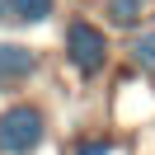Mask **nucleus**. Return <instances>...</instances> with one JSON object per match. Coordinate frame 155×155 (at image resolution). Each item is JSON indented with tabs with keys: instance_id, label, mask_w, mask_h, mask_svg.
Wrapping results in <instances>:
<instances>
[{
	"instance_id": "nucleus-1",
	"label": "nucleus",
	"mask_w": 155,
	"mask_h": 155,
	"mask_svg": "<svg viewBox=\"0 0 155 155\" xmlns=\"http://www.w3.org/2000/svg\"><path fill=\"white\" fill-rule=\"evenodd\" d=\"M66 61H71V71L80 80L104 75V66H108V33L94 19H85V14L71 19L66 24Z\"/></svg>"
},
{
	"instance_id": "nucleus-2",
	"label": "nucleus",
	"mask_w": 155,
	"mask_h": 155,
	"mask_svg": "<svg viewBox=\"0 0 155 155\" xmlns=\"http://www.w3.org/2000/svg\"><path fill=\"white\" fill-rule=\"evenodd\" d=\"M47 141V113L38 104H10L0 113V155H33Z\"/></svg>"
},
{
	"instance_id": "nucleus-3",
	"label": "nucleus",
	"mask_w": 155,
	"mask_h": 155,
	"mask_svg": "<svg viewBox=\"0 0 155 155\" xmlns=\"http://www.w3.org/2000/svg\"><path fill=\"white\" fill-rule=\"evenodd\" d=\"M38 71H42V57H38V47L0 38V89H5V85H24V80H33Z\"/></svg>"
},
{
	"instance_id": "nucleus-4",
	"label": "nucleus",
	"mask_w": 155,
	"mask_h": 155,
	"mask_svg": "<svg viewBox=\"0 0 155 155\" xmlns=\"http://www.w3.org/2000/svg\"><path fill=\"white\" fill-rule=\"evenodd\" d=\"M104 14H108L113 28L136 33V28L146 24V14H150V0H104Z\"/></svg>"
},
{
	"instance_id": "nucleus-5",
	"label": "nucleus",
	"mask_w": 155,
	"mask_h": 155,
	"mask_svg": "<svg viewBox=\"0 0 155 155\" xmlns=\"http://www.w3.org/2000/svg\"><path fill=\"white\" fill-rule=\"evenodd\" d=\"M57 0H10L5 5V24H42L52 19Z\"/></svg>"
},
{
	"instance_id": "nucleus-6",
	"label": "nucleus",
	"mask_w": 155,
	"mask_h": 155,
	"mask_svg": "<svg viewBox=\"0 0 155 155\" xmlns=\"http://www.w3.org/2000/svg\"><path fill=\"white\" fill-rule=\"evenodd\" d=\"M127 61H132L141 75H150L155 80V28H141L132 38V47H127Z\"/></svg>"
},
{
	"instance_id": "nucleus-7",
	"label": "nucleus",
	"mask_w": 155,
	"mask_h": 155,
	"mask_svg": "<svg viewBox=\"0 0 155 155\" xmlns=\"http://www.w3.org/2000/svg\"><path fill=\"white\" fill-rule=\"evenodd\" d=\"M71 155H113V136H80Z\"/></svg>"
},
{
	"instance_id": "nucleus-8",
	"label": "nucleus",
	"mask_w": 155,
	"mask_h": 155,
	"mask_svg": "<svg viewBox=\"0 0 155 155\" xmlns=\"http://www.w3.org/2000/svg\"><path fill=\"white\" fill-rule=\"evenodd\" d=\"M5 5H10V0H0V24H5Z\"/></svg>"
}]
</instances>
